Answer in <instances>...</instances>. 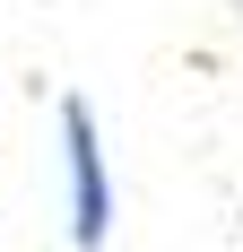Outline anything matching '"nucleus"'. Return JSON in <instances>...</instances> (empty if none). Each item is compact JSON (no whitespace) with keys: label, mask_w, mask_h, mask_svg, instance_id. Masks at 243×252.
<instances>
[{"label":"nucleus","mask_w":243,"mask_h":252,"mask_svg":"<svg viewBox=\"0 0 243 252\" xmlns=\"http://www.w3.org/2000/svg\"><path fill=\"white\" fill-rule=\"evenodd\" d=\"M61 174H70V244L104 252L113 235V165H104V130L87 96H61Z\"/></svg>","instance_id":"f257e3e1"}]
</instances>
